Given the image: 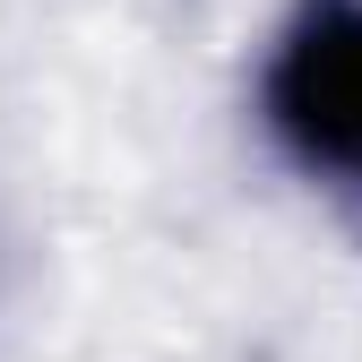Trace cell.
Listing matches in <instances>:
<instances>
[{
	"label": "cell",
	"instance_id": "6da1fadb",
	"mask_svg": "<svg viewBox=\"0 0 362 362\" xmlns=\"http://www.w3.org/2000/svg\"><path fill=\"white\" fill-rule=\"evenodd\" d=\"M259 112L310 181L362 190V0H293L259 78Z\"/></svg>",
	"mask_w": 362,
	"mask_h": 362
}]
</instances>
